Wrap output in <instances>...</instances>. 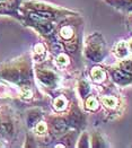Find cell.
I'll use <instances>...</instances> for the list:
<instances>
[{
  "mask_svg": "<svg viewBox=\"0 0 132 148\" xmlns=\"http://www.w3.org/2000/svg\"><path fill=\"white\" fill-rule=\"evenodd\" d=\"M116 54L119 57H125L128 54V49H127V45L125 43L120 42L118 45H116Z\"/></svg>",
  "mask_w": 132,
  "mask_h": 148,
  "instance_id": "1",
  "label": "cell"
},
{
  "mask_svg": "<svg viewBox=\"0 0 132 148\" xmlns=\"http://www.w3.org/2000/svg\"><path fill=\"white\" fill-rule=\"evenodd\" d=\"M92 76L94 77V79L96 82H102L104 79V73L101 68H95L93 71H92Z\"/></svg>",
  "mask_w": 132,
  "mask_h": 148,
  "instance_id": "2",
  "label": "cell"
},
{
  "mask_svg": "<svg viewBox=\"0 0 132 148\" xmlns=\"http://www.w3.org/2000/svg\"><path fill=\"white\" fill-rule=\"evenodd\" d=\"M66 105H67V102H66V99H63V97H59V99H55V102H54V108L58 111L66 109Z\"/></svg>",
  "mask_w": 132,
  "mask_h": 148,
  "instance_id": "3",
  "label": "cell"
},
{
  "mask_svg": "<svg viewBox=\"0 0 132 148\" xmlns=\"http://www.w3.org/2000/svg\"><path fill=\"white\" fill-rule=\"evenodd\" d=\"M103 103L107 108H114L116 105V99L114 97H105V99H103Z\"/></svg>",
  "mask_w": 132,
  "mask_h": 148,
  "instance_id": "4",
  "label": "cell"
},
{
  "mask_svg": "<svg viewBox=\"0 0 132 148\" xmlns=\"http://www.w3.org/2000/svg\"><path fill=\"white\" fill-rule=\"evenodd\" d=\"M86 106H87L89 110H95L97 108L96 99H94V97H89V99H87V102H86Z\"/></svg>",
  "mask_w": 132,
  "mask_h": 148,
  "instance_id": "5",
  "label": "cell"
},
{
  "mask_svg": "<svg viewBox=\"0 0 132 148\" xmlns=\"http://www.w3.org/2000/svg\"><path fill=\"white\" fill-rule=\"evenodd\" d=\"M61 36L64 37V38H70V37L72 36V31H71V28H69L68 26L63 27V28L61 29Z\"/></svg>",
  "mask_w": 132,
  "mask_h": 148,
  "instance_id": "6",
  "label": "cell"
},
{
  "mask_svg": "<svg viewBox=\"0 0 132 148\" xmlns=\"http://www.w3.org/2000/svg\"><path fill=\"white\" fill-rule=\"evenodd\" d=\"M58 62H59V64H66L67 63V58L64 57V56H60L59 57V60H58Z\"/></svg>",
  "mask_w": 132,
  "mask_h": 148,
  "instance_id": "7",
  "label": "cell"
},
{
  "mask_svg": "<svg viewBox=\"0 0 132 148\" xmlns=\"http://www.w3.org/2000/svg\"><path fill=\"white\" fill-rule=\"evenodd\" d=\"M44 130H45V124L44 123H40L37 125V131H38V132H41V131L43 132Z\"/></svg>",
  "mask_w": 132,
  "mask_h": 148,
  "instance_id": "8",
  "label": "cell"
},
{
  "mask_svg": "<svg viewBox=\"0 0 132 148\" xmlns=\"http://www.w3.org/2000/svg\"><path fill=\"white\" fill-rule=\"evenodd\" d=\"M129 47H130V49L132 50V40L130 41V43H129Z\"/></svg>",
  "mask_w": 132,
  "mask_h": 148,
  "instance_id": "9",
  "label": "cell"
}]
</instances>
